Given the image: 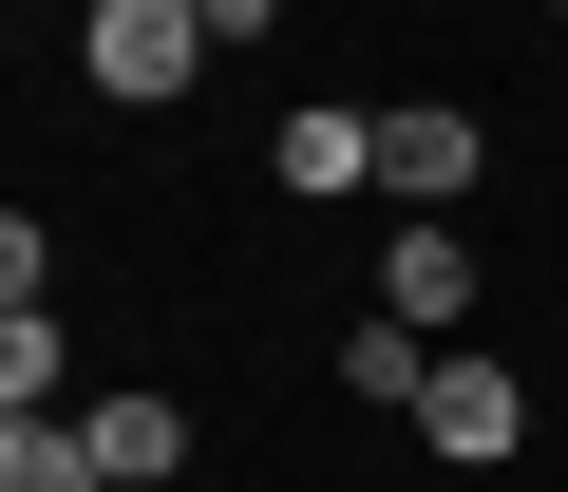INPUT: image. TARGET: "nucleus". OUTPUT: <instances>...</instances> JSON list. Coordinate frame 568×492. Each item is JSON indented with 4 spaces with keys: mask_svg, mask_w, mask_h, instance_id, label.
Masks as SVG:
<instances>
[{
    "mask_svg": "<svg viewBox=\"0 0 568 492\" xmlns=\"http://www.w3.org/2000/svg\"><path fill=\"white\" fill-rule=\"evenodd\" d=\"M209 58L227 39L190 20V0H77V95H114V114H171Z\"/></svg>",
    "mask_w": 568,
    "mask_h": 492,
    "instance_id": "f257e3e1",
    "label": "nucleus"
},
{
    "mask_svg": "<svg viewBox=\"0 0 568 492\" xmlns=\"http://www.w3.org/2000/svg\"><path fill=\"white\" fill-rule=\"evenodd\" d=\"M474 171H493L474 95H379V208H474Z\"/></svg>",
    "mask_w": 568,
    "mask_h": 492,
    "instance_id": "f03ea898",
    "label": "nucleus"
},
{
    "mask_svg": "<svg viewBox=\"0 0 568 492\" xmlns=\"http://www.w3.org/2000/svg\"><path fill=\"white\" fill-rule=\"evenodd\" d=\"M265 189L284 208H361L379 189V95H304V114L265 133Z\"/></svg>",
    "mask_w": 568,
    "mask_h": 492,
    "instance_id": "7ed1b4c3",
    "label": "nucleus"
},
{
    "mask_svg": "<svg viewBox=\"0 0 568 492\" xmlns=\"http://www.w3.org/2000/svg\"><path fill=\"white\" fill-rule=\"evenodd\" d=\"M417 454L511 473V454H530V379H511V360H436V379H417Z\"/></svg>",
    "mask_w": 568,
    "mask_h": 492,
    "instance_id": "20e7f679",
    "label": "nucleus"
},
{
    "mask_svg": "<svg viewBox=\"0 0 568 492\" xmlns=\"http://www.w3.org/2000/svg\"><path fill=\"white\" fill-rule=\"evenodd\" d=\"M474 285H493L474 208H398V227H379V304H398V322H474Z\"/></svg>",
    "mask_w": 568,
    "mask_h": 492,
    "instance_id": "39448f33",
    "label": "nucleus"
},
{
    "mask_svg": "<svg viewBox=\"0 0 568 492\" xmlns=\"http://www.w3.org/2000/svg\"><path fill=\"white\" fill-rule=\"evenodd\" d=\"M95 473L114 492H171L190 473V398H95Z\"/></svg>",
    "mask_w": 568,
    "mask_h": 492,
    "instance_id": "423d86ee",
    "label": "nucleus"
},
{
    "mask_svg": "<svg viewBox=\"0 0 568 492\" xmlns=\"http://www.w3.org/2000/svg\"><path fill=\"white\" fill-rule=\"evenodd\" d=\"M417 379H436V322L361 304V322H342V398H398V417H417Z\"/></svg>",
    "mask_w": 568,
    "mask_h": 492,
    "instance_id": "0eeeda50",
    "label": "nucleus"
},
{
    "mask_svg": "<svg viewBox=\"0 0 568 492\" xmlns=\"http://www.w3.org/2000/svg\"><path fill=\"white\" fill-rule=\"evenodd\" d=\"M0 492H114L95 473V417H0Z\"/></svg>",
    "mask_w": 568,
    "mask_h": 492,
    "instance_id": "6e6552de",
    "label": "nucleus"
},
{
    "mask_svg": "<svg viewBox=\"0 0 568 492\" xmlns=\"http://www.w3.org/2000/svg\"><path fill=\"white\" fill-rule=\"evenodd\" d=\"M0 417H77V341H58V304L0 322Z\"/></svg>",
    "mask_w": 568,
    "mask_h": 492,
    "instance_id": "1a4fd4ad",
    "label": "nucleus"
},
{
    "mask_svg": "<svg viewBox=\"0 0 568 492\" xmlns=\"http://www.w3.org/2000/svg\"><path fill=\"white\" fill-rule=\"evenodd\" d=\"M190 20H209V39L246 58V39H284V0H190Z\"/></svg>",
    "mask_w": 568,
    "mask_h": 492,
    "instance_id": "9d476101",
    "label": "nucleus"
}]
</instances>
